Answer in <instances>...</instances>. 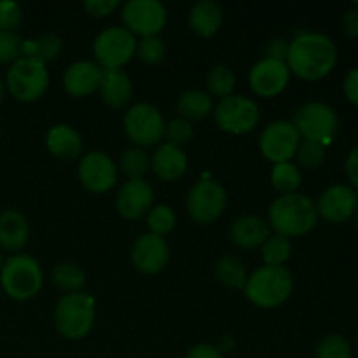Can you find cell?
<instances>
[{"instance_id": "obj_6", "label": "cell", "mask_w": 358, "mask_h": 358, "mask_svg": "<svg viewBox=\"0 0 358 358\" xmlns=\"http://www.w3.org/2000/svg\"><path fill=\"white\" fill-rule=\"evenodd\" d=\"M49 86L48 66L38 59L20 58L9 66L6 87L14 100L21 103H34L41 100Z\"/></svg>"}, {"instance_id": "obj_12", "label": "cell", "mask_w": 358, "mask_h": 358, "mask_svg": "<svg viewBox=\"0 0 358 358\" xmlns=\"http://www.w3.org/2000/svg\"><path fill=\"white\" fill-rule=\"evenodd\" d=\"M121 20L135 37H156L166 27L168 10L159 0H129L122 6Z\"/></svg>"}, {"instance_id": "obj_23", "label": "cell", "mask_w": 358, "mask_h": 358, "mask_svg": "<svg viewBox=\"0 0 358 358\" xmlns=\"http://www.w3.org/2000/svg\"><path fill=\"white\" fill-rule=\"evenodd\" d=\"M30 238V226L27 217L17 210L0 212V248L17 254L23 250Z\"/></svg>"}, {"instance_id": "obj_21", "label": "cell", "mask_w": 358, "mask_h": 358, "mask_svg": "<svg viewBox=\"0 0 358 358\" xmlns=\"http://www.w3.org/2000/svg\"><path fill=\"white\" fill-rule=\"evenodd\" d=\"M269 236H271V229H269L268 220L257 215L238 217L229 227L231 241L243 250L261 248Z\"/></svg>"}, {"instance_id": "obj_29", "label": "cell", "mask_w": 358, "mask_h": 358, "mask_svg": "<svg viewBox=\"0 0 358 358\" xmlns=\"http://www.w3.org/2000/svg\"><path fill=\"white\" fill-rule=\"evenodd\" d=\"M269 182L271 187L278 192L280 196L294 194L299 191L301 184H303V171L296 163L289 161V163H278L273 164L271 175H269Z\"/></svg>"}, {"instance_id": "obj_5", "label": "cell", "mask_w": 358, "mask_h": 358, "mask_svg": "<svg viewBox=\"0 0 358 358\" xmlns=\"http://www.w3.org/2000/svg\"><path fill=\"white\" fill-rule=\"evenodd\" d=\"M0 285L13 301H30L41 292L44 285V273L41 264L27 254H14L3 261L0 269Z\"/></svg>"}, {"instance_id": "obj_27", "label": "cell", "mask_w": 358, "mask_h": 358, "mask_svg": "<svg viewBox=\"0 0 358 358\" xmlns=\"http://www.w3.org/2000/svg\"><path fill=\"white\" fill-rule=\"evenodd\" d=\"M63 51V41L56 34H42L35 38H27L21 44V58L38 59L44 65L55 62Z\"/></svg>"}, {"instance_id": "obj_24", "label": "cell", "mask_w": 358, "mask_h": 358, "mask_svg": "<svg viewBox=\"0 0 358 358\" xmlns=\"http://www.w3.org/2000/svg\"><path fill=\"white\" fill-rule=\"evenodd\" d=\"M45 149L58 159H76L83 152V136L69 124H55L45 135Z\"/></svg>"}, {"instance_id": "obj_36", "label": "cell", "mask_w": 358, "mask_h": 358, "mask_svg": "<svg viewBox=\"0 0 358 358\" xmlns=\"http://www.w3.org/2000/svg\"><path fill=\"white\" fill-rule=\"evenodd\" d=\"M353 350L348 339L341 334H327L315 348V358H352Z\"/></svg>"}, {"instance_id": "obj_28", "label": "cell", "mask_w": 358, "mask_h": 358, "mask_svg": "<svg viewBox=\"0 0 358 358\" xmlns=\"http://www.w3.org/2000/svg\"><path fill=\"white\" fill-rule=\"evenodd\" d=\"M215 278L227 289L243 290L248 278L247 266L238 255H222L215 262Z\"/></svg>"}, {"instance_id": "obj_8", "label": "cell", "mask_w": 358, "mask_h": 358, "mask_svg": "<svg viewBox=\"0 0 358 358\" xmlns=\"http://www.w3.org/2000/svg\"><path fill=\"white\" fill-rule=\"evenodd\" d=\"M94 63L101 70H122L136 56V37L124 27H110L93 42Z\"/></svg>"}, {"instance_id": "obj_43", "label": "cell", "mask_w": 358, "mask_h": 358, "mask_svg": "<svg viewBox=\"0 0 358 358\" xmlns=\"http://www.w3.org/2000/svg\"><path fill=\"white\" fill-rule=\"evenodd\" d=\"M287 55H289V41L282 37L271 38L266 45V56L264 58L271 59H280V62H285Z\"/></svg>"}, {"instance_id": "obj_46", "label": "cell", "mask_w": 358, "mask_h": 358, "mask_svg": "<svg viewBox=\"0 0 358 358\" xmlns=\"http://www.w3.org/2000/svg\"><path fill=\"white\" fill-rule=\"evenodd\" d=\"M341 30L348 38H358V7H353L343 14Z\"/></svg>"}, {"instance_id": "obj_30", "label": "cell", "mask_w": 358, "mask_h": 358, "mask_svg": "<svg viewBox=\"0 0 358 358\" xmlns=\"http://www.w3.org/2000/svg\"><path fill=\"white\" fill-rule=\"evenodd\" d=\"M51 278L52 283L65 294L83 292L84 285H86V273L79 264L70 261L56 264L51 273Z\"/></svg>"}, {"instance_id": "obj_32", "label": "cell", "mask_w": 358, "mask_h": 358, "mask_svg": "<svg viewBox=\"0 0 358 358\" xmlns=\"http://www.w3.org/2000/svg\"><path fill=\"white\" fill-rule=\"evenodd\" d=\"M236 86V76L227 65H215L206 73V93L210 96H215L219 100L234 94Z\"/></svg>"}, {"instance_id": "obj_2", "label": "cell", "mask_w": 358, "mask_h": 358, "mask_svg": "<svg viewBox=\"0 0 358 358\" xmlns=\"http://www.w3.org/2000/svg\"><path fill=\"white\" fill-rule=\"evenodd\" d=\"M317 205L301 192L278 196L268 210L269 229L285 238H299L311 233L318 224Z\"/></svg>"}, {"instance_id": "obj_49", "label": "cell", "mask_w": 358, "mask_h": 358, "mask_svg": "<svg viewBox=\"0 0 358 358\" xmlns=\"http://www.w3.org/2000/svg\"><path fill=\"white\" fill-rule=\"evenodd\" d=\"M355 217H357V222H358V206H357V212H355Z\"/></svg>"}, {"instance_id": "obj_25", "label": "cell", "mask_w": 358, "mask_h": 358, "mask_svg": "<svg viewBox=\"0 0 358 358\" xmlns=\"http://www.w3.org/2000/svg\"><path fill=\"white\" fill-rule=\"evenodd\" d=\"M222 7L213 0H199L189 10V27L198 37L210 38L222 27Z\"/></svg>"}, {"instance_id": "obj_34", "label": "cell", "mask_w": 358, "mask_h": 358, "mask_svg": "<svg viewBox=\"0 0 358 358\" xmlns=\"http://www.w3.org/2000/svg\"><path fill=\"white\" fill-rule=\"evenodd\" d=\"M145 219H147L149 233L164 238L168 233H171V231L175 229V224H177V213H175V210L171 208V206L156 205L149 210Z\"/></svg>"}, {"instance_id": "obj_11", "label": "cell", "mask_w": 358, "mask_h": 358, "mask_svg": "<svg viewBox=\"0 0 358 358\" xmlns=\"http://www.w3.org/2000/svg\"><path fill=\"white\" fill-rule=\"evenodd\" d=\"M187 213L196 224L208 226L224 213L227 206V192L219 182L212 178H203L196 182L187 194Z\"/></svg>"}, {"instance_id": "obj_1", "label": "cell", "mask_w": 358, "mask_h": 358, "mask_svg": "<svg viewBox=\"0 0 358 358\" xmlns=\"http://www.w3.org/2000/svg\"><path fill=\"white\" fill-rule=\"evenodd\" d=\"M290 73L306 83L325 79L338 63V48L322 31H303L289 42L285 59Z\"/></svg>"}, {"instance_id": "obj_42", "label": "cell", "mask_w": 358, "mask_h": 358, "mask_svg": "<svg viewBox=\"0 0 358 358\" xmlns=\"http://www.w3.org/2000/svg\"><path fill=\"white\" fill-rule=\"evenodd\" d=\"M343 93L350 103L358 107V66L350 70L343 79Z\"/></svg>"}, {"instance_id": "obj_3", "label": "cell", "mask_w": 358, "mask_h": 358, "mask_svg": "<svg viewBox=\"0 0 358 358\" xmlns=\"http://www.w3.org/2000/svg\"><path fill=\"white\" fill-rule=\"evenodd\" d=\"M294 290V276L289 269L261 266L250 273L243 287V294L254 306L275 310L285 304Z\"/></svg>"}, {"instance_id": "obj_14", "label": "cell", "mask_w": 358, "mask_h": 358, "mask_svg": "<svg viewBox=\"0 0 358 358\" xmlns=\"http://www.w3.org/2000/svg\"><path fill=\"white\" fill-rule=\"evenodd\" d=\"M77 177L86 191L93 194H105L117 184L119 168L108 154L101 150H91L80 157Z\"/></svg>"}, {"instance_id": "obj_18", "label": "cell", "mask_w": 358, "mask_h": 358, "mask_svg": "<svg viewBox=\"0 0 358 358\" xmlns=\"http://www.w3.org/2000/svg\"><path fill=\"white\" fill-rule=\"evenodd\" d=\"M154 203V189L145 178L126 180L115 196V210L126 220H138L149 213Z\"/></svg>"}, {"instance_id": "obj_16", "label": "cell", "mask_w": 358, "mask_h": 358, "mask_svg": "<svg viewBox=\"0 0 358 358\" xmlns=\"http://www.w3.org/2000/svg\"><path fill=\"white\" fill-rule=\"evenodd\" d=\"M317 212L320 219L331 224H343L355 217L358 206V192L348 184L329 185L318 196Z\"/></svg>"}, {"instance_id": "obj_4", "label": "cell", "mask_w": 358, "mask_h": 358, "mask_svg": "<svg viewBox=\"0 0 358 358\" xmlns=\"http://www.w3.org/2000/svg\"><path fill=\"white\" fill-rule=\"evenodd\" d=\"M94 318H96V301L84 290L63 294L52 313L56 331L70 341H80L86 338L93 331Z\"/></svg>"}, {"instance_id": "obj_9", "label": "cell", "mask_w": 358, "mask_h": 358, "mask_svg": "<svg viewBox=\"0 0 358 358\" xmlns=\"http://www.w3.org/2000/svg\"><path fill=\"white\" fill-rule=\"evenodd\" d=\"M213 119L217 126L227 135H247L259 126L261 112L252 98L243 94H231L222 98L213 108Z\"/></svg>"}, {"instance_id": "obj_15", "label": "cell", "mask_w": 358, "mask_h": 358, "mask_svg": "<svg viewBox=\"0 0 358 358\" xmlns=\"http://www.w3.org/2000/svg\"><path fill=\"white\" fill-rule=\"evenodd\" d=\"M290 70L285 62L261 58L248 72V84L254 94L261 98H275L287 90L290 83Z\"/></svg>"}, {"instance_id": "obj_35", "label": "cell", "mask_w": 358, "mask_h": 358, "mask_svg": "<svg viewBox=\"0 0 358 358\" xmlns=\"http://www.w3.org/2000/svg\"><path fill=\"white\" fill-rule=\"evenodd\" d=\"M325 157H327V147L324 143L301 140L299 149L296 152L297 166L304 170H317L325 163Z\"/></svg>"}, {"instance_id": "obj_48", "label": "cell", "mask_w": 358, "mask_h": 358, "mask_svg": "<svg viewBox=\"0 0 358 358\" xmlns=\"http://www.w3.org/2000/svg\"><path fill=\"white\" fill-rule=\"evenodd\" d=\"M2 266H3V259L0 257V269H2Z\"/></svg>"}, {"instance_id": "obj_31", "label": "cell", "mask_w": 358, "mask_h": 358, "mask_svg": "<svg viewBox=\"0 0 358 358\" xmlns=\"http://www.w3.org/2000/svg\"><path fill=\"white\" fill-rule=\"evenodd\" d=\"M119 171L126 175L128 180H138L145 177V173L150 168V157L142 147L131 145L124 149L119 156Z\"/></svg>"}, {"instance_id": "obj_20", "label": "cell", "mask_w": 358, "mask_h": 358, "mask_svg": "<svg viewBox=\"0 0 358 358\" xmlns=\"http://www.w3.org/2000/svg\"><path fill=\"white\" fill-rule=\"evenodd\" d=\"M187 166L189 159L184 149L168 142L159 143L150 156V170L163 182H175L182 178L187 171Z\"/></svg>"}, {"instance_id": "obj_17", "label": "cell", "mask_w": 358, "mask_h": 358, "mask_svg": "<svg viewBox=\"0 0 358 358\" xmlns=\"http://www.w3.org/2000/svg\"><path fill=\"white\" fill-rule=\"evenodd\" d=\"M131 262L143 275H157L170 262V247L163 236L143 233L131 248Z\"/></svg>"}, {"instance_id": "obj_19", "label": "cell", "mask_w": 358, "mask_h": 358, "mask_svg": "<svg viewBox=\"0 0 358 358\" xmlns=\"http://www.w3.org/2000/svg\"><path fill=\"white\" fill-rule=\"evenodd\" d=\"M101 69L94 62L80 59L72 63L62 77L63 90L73 98H86L96 93L100 86Z\"/></svg>"}, {"instance_id": "obj_41", "label": "cell", "mask_w": 358, "mask_h": 358, "mask_svg": "<svg viewBox=\"0 0 358 358\" xmlns=\"http://www.w3.org/2000/svg\"><path fill=\"white\" fill-rule=\"evenodd\" d=\"M121 7L119 0H86L84 9L94 17H107Z\"/></svg>"}, {"instance_id": "obj_47", "label": "cell", "mask_w": 358, "mask_h": 358, "mask_svg": "<svg viewBox=\"0 0 358 358\" xmlns=\"http://www.w3.org/2000/svg\"><path fill=\"white\" fill-rule=\"evenodd\" d=\"M3 94H6V84H3V80L0 79V105H2L3 101Z\"/></svg>"}, {"instance_id": "obj_45", "label": "cell", "mask_w": 358, "mask_h": 358, "mask_svg": "<svg viewBox=\"0 0 358 358\" xmlns=\"http://www.w3.org/2000/svg\"><path fill=\"white\" fill-rule=\"evenodd\" d=\"M345 173L350 185L358 192V145L350 150L348 157L345 161Z\"/></svg>"}, {"instance_id": "obj_10", "label": "cell", "mask_w": 358, "mask_h": 358, "mask_svg": "<svg viewBox=\"0 0 358 358\" xmlns=\"http://www.w3.org/2000/svg\"><path fill=\"white\" fill-rule=\"evenodd\" d=\"M164 122L163 114L150 103H136L128 108L122 119V128L126 136L136 147H154L159 145L164 138Z\"/></svg>"}, {"instance_id": "obj_37", "label": "cell", "mask_w": 358, "mask_h": 358, "mask_svg": "<svg viewBox=\"0 0 358 358\" xmlns=\"http://www.w3.org/2000/svg\"><path fill=\"white\" fill-rule=\"evenodd\" d=\"M136 56L145 65H159L166 58V44L159 35L140 38L136 42Z\"/></svg>"}, {"instance_id": "obj_38", "label": "cell", "mask_w": 358, "mask_h": 358, "mask_svg": "<svg viewBox=\"0 0 358 358\" xmlns=\"http://www.w3.org/2000/svg\"><path fill=\"white\" fill-rule=\"evenodd\" d=\"M164 136H166L168 143H171V145H185V143L191 142L192 136H194L192 122L185 121V119L182 117L171 119V121H168L166 126H164Z\"/></svg>"}, {"instance_id": "obj_13", "label": "cell", "mask_w": 358, "mask_h": 358, "mask_svg": "<svg viewBox=\"0 0 358 358\" xmlns=\"http://www.w3.org/2000/svg\"><path fill=\"white\" fill-rule=\"evenodd\" d=\"M301 136L292 121L278 119L262 129L259 136V150L273 164L289 163L296 157Z\"/></svg>"}, {"instance_id": "obj_33", "label": "cell", "mask_w": 358, "mask_h": 358, "mask_svg": "<svg viewBox=\"0 0 358 358\" xmlns=\"http://www.w3.org/2000/svg\"><path fill=\"white\" fill-rule=\"evenodd\" d=\"M261 255L264 266L283 268L292 255V243H290L289 238L275 233L264 241V245L261 247Z\"/></svg>"}, {"instance_id": "obj_44", "label": "cell", "mask_w": 358, "mask_h": 358, "mask_svg": "<svg viewBox=\"0 0 358 358\" xmlns=\"http://www.w3.org/2000/svg\"><path fill=\"white\" fill-rule=\"evenodd\" d=\"M184 358H224V353L215 345L199 343V345L192 346Z\"/></svg>"}, {"instance_id": "obj_7", "label": "cell", "mask_w": 358, "mask_h": 358, "mask_svg": "<svg viewBox=\"0 0 358 358\" xmlns=\"http://www.w3.org/2000/svg\"><path fill=\"white\" fill-rule=\"evenodd\" d=\"M292 124L296 126L301 140H311L329 147L339 129V117L329 103L310 101L294 112Z\"/></svg>"}, {"instance_id": "obj_40", "label": "cell", "mask_w": 358, "mask_h": 358, "mask_svg": "<svg viewBox=\"0 0 358 358\" xmlns=\"http://www.w3.org/2000/svg\"><path fill=\"white\" fill-rule=\"evenodd\" d=\"M23 21V9L16 2H0V31H16Z\"/></svg>"}, {"instance_id": "obj_26", "label": "cell", "mask_w": 358, "mask_h": 358, "mask_svg": "<svg viewBox=\"0 0 358 358\" xmlns=\"http://www.w3.org/2000/svg\"><path fill=\"white\" fill-rule=\"evenodd\" d=\"M213 108H215L213 98L205 90H198V87L185 90L177 100L178 117L185 119L189 122L201 121V119L208 117V115L213 114Z\"/></svg>"}, {"instance_id": "obj_39", "label": "cell", "mask_w": 358, "mask_h": 358, "mask_svg": "<svg viewBox=\"0 0 358 358\" xmlns=\"http://www.w3.org/2000/svg\"><path fill=\"white\" fill-rule=\"evenodd\" d=\"M23 38L16 31H0V63L13 65L21 58Z\"/></svg>"}, {"instance_id": "obj_22", "label": "cell", "mask_w": 358, "mask_h": 358, "mask_svg": "<svg viewBox=\"0 0 358 358\" xmlns=\"http://www.w3.org/2000/svg\"><path fill=\"white\" fill-rule=\"evenodd\" d=\"M98 93L108 108H122L131 101L135 87L124 70H101Z\"/></svg>"}]
</instances>
